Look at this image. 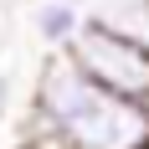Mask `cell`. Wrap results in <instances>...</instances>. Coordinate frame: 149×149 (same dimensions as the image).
I'll use <instances>...</instances> for the list:
<instances>
[{"mask_svg": "<svg viewBox=\"0 0 149 149\" xmlns=\"http://www.w3.org/2000/svg\"><path fill=\"white\" fill-rule=\"evenodd\" d=\"M88 15L123 31V36H134L139 46H149V0H98Z\"/></svg>", "mask_w": 149, "mask_h": 149, "instance_id": "obj_4", "label": "cell"}, {"mask_svg": "<svg viewBox=\"0 0 149 149\" xmlns=\"http://www.w3.org/2000/svg\"><path fill=\"white\" fill-rule=\"evenodd\" d=\"M134 108H139V118H144V134H149V93H144V98H139Z\"/></svg>", "mask_w": 149, "mask_h": 149, "instance_id": "obj_6", "label": "cell"}, {"mask_svg": "<svg viewBox=\"0 0 149 149\" xmlns=\"http://www.w3.org/2000/svg\"><path fill=\"white\" fill-rule=\"evenodd\" d=\"M62 5H72V10H82V15H88L93 5H98V0H62Z\"/></svg>", "mask_w": 149, "mask_h": 149, "instance_id": "obj_7", "label": "cell"}, {"mask_svg": "<svg viewBox=\"0 0 149 149\" xmlns=\"http://www.w3.org/2000/svg\"><path fill=\"white\" fill-rule=\"evenodd\" d=\"M62 57L72 62L77 72H88L98 88L118 93L129 103H139L149 93V46H139L134 36L93 21V15H82V26H77V36L67 41Z\"/></svg>", "mask_w": 149, "mask_h": 149, "instance_id": "obj_2", "label": "cell"}, {"mask_svg": "<svg viewBox=\"0 0 149 149\" xmlns=\"http://www.w3.org/2000/svg\"><path fill=\"white\" fill-rule=\"evenodd\" d=\"M77 26H82V10L62 5V0H41L31 10V31H36V41L46 52H67V41L77 36Z\"/></svg>", "mask_w": 149, "mask_h": 149, "instance_id": "obj_3", "label": "cell"}, {"mask_svg": "<svg viewBox=\"0 0 149 149\" xmlns=\"http://www.w3.org/2000/svg\"><path fill=\"white\" fill-rule=\"evenodd\" d=\"M26 118L52 129L67 149H134L144 139L139 108L118 93L98 88L62 52H52L41 62V72L31 82V113Z\"/></svg>", "mask_w": 149, "mask_h": 149, "instance_id": "obj_1", "label": "cell"}, {"mask_svg": "<svg viewBox=\"0 0 149 149\" xmlns=\"http://www.w3.org/2000/svg\"><path fill=\"white\" fill-rule=\"evenodd\" d=\"M10 98H15V82H10V72H0V123L10 113Z\"/></svg>", "mask_w": 149, "mask_h": 149, "instance_id": "obj_5", "label": "cell"}, {"mask_svg": "<svg viewBox=\"0 0 149 149\" xmlns=\"http://www.w3.org/2000/svg\"><path fill=\"white\" fill-rule=\"evenodd\" d=\"M134 149H149V134H144V139H139V144H134Z\"/></svg>", "mask_w": 149, "mask_h": 149, "instance_id": "obj_8", "label": "cell"}]
</instances>
